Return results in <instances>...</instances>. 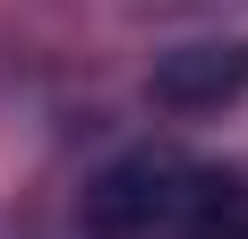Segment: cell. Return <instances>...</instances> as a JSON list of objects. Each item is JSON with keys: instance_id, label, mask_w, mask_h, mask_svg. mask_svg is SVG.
Wrapping results in <instances>:
<instances>
[{"instance_id": "obj_1", "label": "cell", "mask_w": 248, "mask_h": 239, "mask_svg": "<svg viewBox=\"0 0 248 239\" xmlns=\"http://www.w3.org/2000/svg\"><path fill=\"white\" fill-rule=\"evenodd\" d=\"M86 239H248V171L180 154V145H137L77 196Z\"/></svg>"}, {"instance_id": "obj_2", "label": "cell", "mask_w": 248, "mask_h": 239, "mask_svg": "<svg viewBox=\"0 0 248 239\" xmlns=\"http://www.w3.org/2000/svg\"><path fill=\"white\" fill-rule=\"evenodd\" d=\"M146 94L171 103V111H223V103L248 94V43H180V51H163Z\"/></svg>"}]
</instances>
